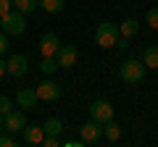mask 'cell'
<instances>
[{"mask_svg": "<svg viewBox=\"0 0 158 147\" xmlns=\"http://www.w3.org/2000/svg\"><path fill=\"white\" fill-rule=\"evenodd\" d=\"M27 129V116H24V108H13L11 113L6 116V131L19 134V131Z\"/></svg>", "mask_w": 158, "mask_h": 147, "instance_id": "cell-6", "label": "cell"}, {"mask_svg": "<svg viewBox=\"0 0 158 147\" xmlns=\"http://www.w3.org/2000/svg\"><path fill=\"white\" fill-rule=\"evenodd\" d=\"M40 68H42V74H45V76H50V74H56L61 66H58V58H56V55H50V58H42Z\"/></svg>", "mask_w": 158, "mask_h": 147, "instance_id": "cell-18", "label": "cell"}, {"mask_svg": "<svg viewBox=\"0 0 158 147\" xmlns=\"http://www.w3.org/2000/svg\"><path fill=\"white\" fill-rule=\"evenodd\" d=\"M118 32H121V37H124V40H132V37L140 32V21H137V18H127V21L118 24Z\"/></svg>", "mask_w": 158, "mask_h": 147, "instance_id": "cell-13", "label": "cell"}, {"mask_svg": "<svg viewBox=\"0 0 158 147\" xmlns=\"http://www.w3.org/2000/svg\"><path fill=\"white\" fill-rule=\"evenodd\" d=\"M37 102H40L37 89H19V92H16V105L24 108V110H34Z\"/></svg>", "mask_w": 158, "mask_h": 147, "instance_id": "cell-11", "label": "cell"}, {"mask_svg": "<svg viewBox=\"0 0 158 147\" xmlns=\"http://www.w3.org/2000/svg\"><path fill=\"white\" fill-rule=\"evenodd\" d=\"M56 58H58V66L61 68H74L77 66V58H79V50H77V45H61Z\"/></svg>", "mask_w": 158, "mask_h": 147, "instance_id": "cell-10", "label": "cell"}, {"mask_svg": "<svg viewBox=\"0 0 158 147\" xmlns=\"http://www.w3.org/2000/svg\"><path fill=\"white\" fill-rule=\"evenodd\" d=\"M40 8V0H13V11L24 13V16H29V13H34Z\"/></svg>", "mask_w": 158, "mask_h": 147, "instance_id": "cell-14", "label": "cell"}, {"mask_svg": "<svg viewBox=\"0 0 158 147\" xmlns=\"http://www.w3.org/2000/svg\"><path fill=\"white\" fill-rule=\"evenodd\" d=\"M11 110H13V100H11V97H6V95H0V116L6 118Z\"/></svg>", "mask_w": 158, "mask_h": 147, "instance_id": "cell-20", "label": "cell"}, {"mask_svg": "<svg viewBox=\"0 0 158 147\" xmlns=\"http://www.w3.org/2000/svg\"><path fill=\"white\" fill-rule=\"evenodd\" d=\"M145 18H148V26L158 32V6H153L150 11H148V16H145Z\"/></svg>", "mask_w": 158, "mask_h": 147, "instance_id": "cell-21", "label": "cell"}, {"mask_svg": "<svg viewBox=\"0 0 158 147\" xmlns=\"http://www.w3.org/2000/svg\"><path fill=\"white\" fill-rule=\"evenodd\" d=\"M6 47H8V34L3 32V29H0V55L6 53Z\"/></svg>", "mask_w": 158, "mask_h": 147, "instance_id": "cell-25", "label": "cell"}, {"mask_svg": "<svg viewBox=\"0 0 158 147\" xmlns=\"http://www.w3.org/2000/svg\"><path fill=\"white\" fill-rule=\"evenodd\" d=\"M103 137H106L108 142H118L121 139V126H118L116 121H108V124L103 126Z\"/></svg>", "mask_w": 158, "mask_h": 147, "instance_id": "cell-15", "label": "cell"}, {"mask_svg": "<svg viewBox=\"0 0 158 147\" xmlns=\"http://www.w3.org/2000/svg\"><path fill=\"white\" fill-rule=\"evenodd\" d=\"M142 61H145L148 68H158V45H150L145 53H142Z\"/></svg>", "mask_w": 158, "mask_h": 147, "instance_id": "cell-17", "label": "cell"}, {"mask_svg": "<svg viewBox=\"0 0 158 147\" xmlns=\"http://www.w3.org/2000/svg\"><path fill=\"white\" fill-rule=\"evenodd\" d=\"M0 26H3V32L6 34H24V29H27V16L19 11H8L6 16H0Z\"/></svg>", "mask_w": 158, "mask_h": 147, "instance_id": "cell-3", "label": "cell"}, {"mask_svg": "<svg viewBox=\"0 0 158 147\" xmlns=\"http://www.w3.org/2000/svg\"><path fill=\"white\" fill-rule=\"evenodd\" d=\"M145 61H140V58H129V61L121 63V68H118V76H121V81L124 84H140L142 79H145Z\"/></svg>", "mask_w": 158, "mask_h": 147, "instance_id": "cell-1", "label": "cell"}, {"mask_svg": "<svg viewBox=\"0 0 158 147\" xmlns=\"http://www.w3.org/2000/svg\"><path fill=\"white\" fill-rule=\"evenodd\" d=\"M118 37H121V32H118V24H111V21H100L95 29V42L100 47H116L118 45Z\"/></svg>", "mask_w": 158, "mask_h": 147, "instance_id": "cell-2", "label": "cell"}, {"mask_svg": "<svg viewBox=\"0 0 158 147\" xmlns=\"http://www.w3.org/2000/svg\"><path fill=\"white\" fill-rule=\"evenodd\" d=\"M37 97L42 102H56L61 100V84H56V81H42V84H37Z\"/></svg>", "mask_w": 158, "mask_h": 147, "instance_id": "cell-8", "label": "cell"}, {"mask_svg": "<svg viewBox=\"0 0 158 147\" xmlns=\"http://www.w3.org/2000/svg\"><path fill=\"white\" fill-rule=\"evenodd\" d=\"M90 118L92 121H98V124H103L106 126L108 121H113V105L111 102H106V100H95V102H90Z\"/></svg>", "mask_w": 158, "mask_h": 147, "instance_id": "cell-4", "label": "cell"}, {"mask_svg": "<svg viewBox=\"0 0 158 147\" xmlns=\"http://www.w3.org/2000/svg\"><path fill=\"white\" fill-rule=\"evenodd\" d=\"M42 129H45V134H50V137H61L63 134V124L58 118H48L45 124H42Z\"/></svg>", "mask_w": 158, "mask_h": 147, "instance_id": "cell-16", "label": "cell"}, {"mask_svg": "<svg viewBox=\"0 0 158 147\" xmlns=\"http://www.w3.org/2000/svg\"><path fill=\"white\" fill-rule=\"evenodd\" d=\"M45 147H58L61 145V137H50V134H45V142H42Z\"/></svg>", "mask_w": 158, "mask_h": 147, "instance_id": "cell-23", "label": "cell"}, {"mask_svg": "<svg viewBox=\"0 0 158 147\" xmlns=\"http://www.w3.org/2000/svg\"><path fill=\"white\" fill-rule=\"evenodd\" d=\"M0 131H6V118L0 116Z\"/></svg>", "mask_w": 158, "mask_h": 147, "instance_id": "cell-27", "label": "cell"}, {"mask_svg": "<svg viewBox=\"0 0 158 147\" xmlns=\"http://www.w3.org/2000/svg\"><path fill=\"white\" fill-rule=\"evenodd\" d=\"M79 137L85 139V145H95L98 139H103V124H98V121H87L82 129H79Z\"/></svg>", "mask_w": 158, "mask_h": 147, "instance_id": "cell-9", "label": "cell"}, {"mask_svg": "<svg viewBox=\"0 0 158 147\" xmlns=\"http://www.w3.org/2000/svg\"><path fill=\"white\" fill-rule=\"evenodd\" d=\"M42 142H45V129L37 126V124H27V129H24V145L37 147V145H42Z\"/></svg>", "mask_w": 158, "mask_h": 147, "instance_id": "cell-12", "label": "cell"}, {"mask_svg": "<svg viewBox=\"0 0 158 147\" xmlns=\"http://www.w3.org/2000/svg\"><path fill=\"white\" fill-rule=\"evenodd\" d=\"M16 145H19V142L11 137V131H8V134H3V131H0V147H16Z\"/></svg>", "mask_w": 158, "mask_h": 147, "instance_id": "cell-22", "label": "cell"}, {"mask_svg": "<svg viewBox=\"0 0 158 147\" xmlns=\"http://www.w3.org/2000/svg\"><path fill=\"white\" fill-rule=\"evenodd\" d=\"M11 8H13V0H0V16H6Z\"/></svg>", "mask_w": 158, "mask_h": 147, "instance_id": "cell-24", "label": "cell"}, {"mask_svg": "<svg viewBox=\"0 0 158 147\" xmlns=\"http://www.w3.org/2000/svg\"><path fill=\"white\" fill-rule=\"evenodd\" d=\"M40 8L45 13H61L63 11V0H40Z\"/></svg>", "mask_w": 158, "mask_h": 147, "instance_id": "cell-19", "label": "cell"}, {"mask_svg": "<svg viewBox=\"0 0 158 147\" xmlns=\"http://www.w3.org/2000/svg\"><path fill=\"white\" fill-rule=\"evenodd\" d=\"M27 74H29V61H27V55L16 53V55L8 58V76L21 79V76H27Z\"/></svg>", "mask_w": 158, "mask_h": 147, "instance_id": "cell-5", "label": "cell"}, {"mask_svg": "<svg viewBox=\"0 0 158 147\" xmlns=\"http://www.w3.org/2000/svg\"><path fill=\"white\" fill-rule=\"evenodd\" d=\"M58 50H61L58 34L56 32H45V34H42V40H40V55L50 58V55H58Z\"/></svg>", "mask_w": 158, "mask_h": 147, "instance_id": "cell-7", "label": "cell"}, {"mask_svg": "<svg viewBox=\"0 0 158 147\" xmlns=\"http://www.w3.org/2000/svg\"><path fill=\"white\" fill-rule=\"evenodd\" d=\"M6 74H8V61H3V58H0V79H3Z\"/></svg>", "mask_w": 158, "mask_h": 147, "instance_id": "cell-26", "label": "cell"}]
</instances>
